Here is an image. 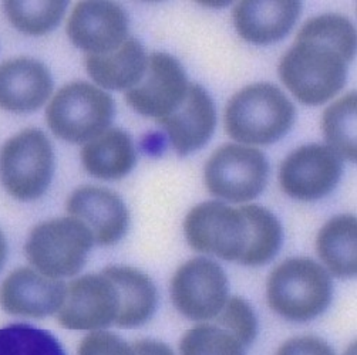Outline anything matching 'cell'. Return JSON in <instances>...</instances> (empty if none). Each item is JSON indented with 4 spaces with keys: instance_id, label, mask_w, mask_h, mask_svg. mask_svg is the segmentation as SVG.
Masks as SVG:
<instances>
[{
    "instance_id": "ffe728a7",
    "label": "cell",
    "mask_w": 357,
    "mask_h": 355,
    "mask_svg": "<svg viewBox=\"0 0 357 355\" xmlns=\"http://www.w3.org/2000/svg\"><path fill=\"white\" fill-rule=\"evenodd\" d=\"M147 54L141 43L128 38L117 49L104 54H87L86 68L90 77L107 90H130L147 67Z\"/></svg>"
},
{
    "instance_id": "9c48e42d",
    "label": "cell",
    "mask_w": 357,
    "mask_h": 355,
    "mask_svg": "<svg viewBox=\"0 0 357 355\" xmlns=\"http://www.w3.org/2000/svg\"><path fill=\"white\" fill-rule=\"evenodd\" d=\"M171 300L175 308L192 322L217 318L229 299L224 269L206 258H195L180 266L171 278Z\"/></svg>"
},
{
    "instance_id": "44dd1931",
    "label": "cell",
    "mask_w": 357,
    "mask_h": 355,
    "mask_svg": "<svg viewBox=\"0 0 357 355\" xmlns=\"http://www.w3.org/2000/svg\"><path fill=\"white\" fill-rule=\"evenodd\" d=\"M137 161L130 134L120 128L107 129L82 150L84 169L98 180H120L131 172Z\"/></svg>"
},
{
    "instance_id": "2e32d148",
    "label": "cell",
    "mask_w": 357,
    "mask_h": 355,
    "mask_svg": "<svg viewBox=\"0 0 357 355\" xmlns=\"http://www.w3.org/2000/svg\"><path fill=\"white\" fill-rule=\"evenodd\" d=\"M158 123L165 128L174 150L180 155H188L202 148L212 136L217 110L205 88L190 83L181 105Z\"/></svg>"
},
{
    "instance_id": "4fadbf2b",
    "label": "cell",
    "mask_w": 357,
    "mask_h": 355,
    "mask_svg": "<svg viewBox=\"0 0 357 355\" xmlns=\"http://www.w3.org/2000/svg\"><path fill=\"white\" fill-rule=\"evenodd\" d=\"M67 36L87 54H104L128 39V16L113 2H80L67 22Z\"/></svg>"
},
{
    "instance_id": "7a4b0ae2",
    "label": "cell",
    "mask_w": 357,
    "mask_h": 355,
    "mask_svg": "<svg viewBox=\"0 0 357 355\" xmlns=\"http://www.w3.org/2000/svg\"><path fill=\"white\" fill-rule=\"evenodd\" d=\"M294 121V104L271 83L242 88L229 100L225 110L227 132L242 144H272L291 129Z\"/></svg>"
},
{
    "instance_id": "f1b7e54d",
    "label": "cell",
    "mask_w": 357,
    "mask_h": 355,
    "mask_svg": "<svg viewBox=\"0 0 357 355\" xmlns=\"http://www.w3.org/2000/svg\"><path fill=\"white\" fill-rule=\"evenodd\" d=\"M77 355H134L132 345L121 337L107 333L93 331L84 337L79 345Z\"/></svg>"
},
{
    "instance_id": "277c9868",
    "label": "cell",
    "mask_w": 357,
    "mask_h": 355,
    "mask_svg": "<svg viewBox=\"0 0 357 355\" xmlns=\"http://www.w3.org/2000/svg\"><path fill=\"white\" fill-rule=\"evenodd\" d=\"M94 244L87 228L67 216L34 226L26 240L24 253L31 266L52 278L76 276Z\"/></svg>"
},
{
    "instance_id": "4dcf8cb0",
    "label": "cell",
    "mask_w": 357,
    "mask_h": 355,
    "mask_svg": "<svg viewBox=\"0 0 357 355\" xmlns=\"http://www.w3.org/2000/svg\"><path fill=\"white\" fill-rule=\"evenodd\" d=\"M134 355H174L172 349L155 340H141L132 344Z\"/></svg>"
},
{
    "instance_id": "e0dca14e",
    "label": "cell",
    "mask_w": 357,
    "mask_h": 355,
    "mask_svg": "<svg viewBox=\"0 0 357 355\" xmlns=\"http://www.w3.org/2000/svg\"><path fill=\"white\" fill-rule=\"evenodd\" d=\"M53 91L49 68L33 58H12L0 64V106L13 113L39 110Z\"/></svg>"
},
{
    "instance_id": "d4e9b609",
    "label": "cell",
    "mask_w": 357,
    "mask_h": 355,
    "mask_svg": "<svg viewBox=\"0 0 357 355\" xmlns=\"http://www.w3.org/2000/svg\"><path fill=\"white\" fill-rule=\"evenodd\" d=\"M67 8L63 0L45 2H5V12L10 23L20 31L31 36H42L52 31L61 20Z\"/></svg>"
},
{
    "instance_id": "1f68e13d",
    "label": "cell",
    "mask_w": 357,
    "mask_h": 355,
    "mask_svg": "<svg viewBox=\"0 0 357 355\" xmlns=\"http://www.w3.org/2000/svg\"><path fill=\"white\" fill-rule=\"evenodd\" d=\"M6 253H8V246H6V240L3 233L0 232V269H2L5 259H6Z\"/></svg>"
},
{
    "instance_id": "484cf974",
    "label": "cell",
    "mask_w": 357,
    "mask_h": 355,
    "mask_svg": "<svg viewBox=\"0 0 357 355\" xmlns=\"http://www.w3.org/2000/svg\"><path fill=\"white\" fill-rule=\"evenodd\" d=\"M0 355H66V352L52 333L19 323L0 329Z\"/></svg>"
},
{
    "instance_id": "7c38bea8",
    "label": "cell",
    "mask_w": 357,
    "mask_h": 355,
    "mask_svg": "<svg viewBox=\"0 0 357 355\" xmlns=\"http://www.w3.org/2000/svg\"><path fill=\"white\" fill-rule=\"evenodd\" d=\"M343 172L342 158L329 147L310 144L301 147L283 159L279 182L294 199L316 200L329 195Z\"/></svg>"
},
{
    "instance_id": "ba28073f",
    "label": "cell",
    "mask_w": 357,
    "mask_h": 355,
    "mask_svg": "<svg viewBox=\"0 0 357 355\" xmlns=\"http://www.w3.org/2000/svg\"><path fill=\"white\" fill-rule=\"evenodd\" d=\"M268 172V161L259 150L228 144L211 155L204 175L205 185L212 195L242 203L262 194Z\"/></svg>"
},
{
    "instance_id": "603a6c76",
    "label": "cell",
    "mask_w": 357,
    "mask_h": 355,
    "mask_svg": "<svg viewBox=\"0 0 357 355\" xmlns=\"http://www.w3.org/2000/svg\"><path fill=\"white\" fill-rule=\"evenodd\" d=\"M241 210L248 223V243L239 263L262 266L272 260L280 248L283 239L280 222L271 210L259 205H245Z\"/></svg>"
},
{
    "instance_id": "5bb4252c",
    "label": "cell",
    "mask_w": 357,
    "mask_h": 355,
    "mask_svg": "<svg viewBox=\"0 0 357 355\" xmlns=\"http://www.w3.org/2000/svg\"><path fill=\"white\" fill-rule=\"evenodd\" d=\"M67 212L82 222L94 243L112 246L128 230L130 213L123 199L110 189L82 187L67 199Z\"/></svg>"
},
{
    "instance_id": "6da1fadb",
    "label": "cell",
    "mask_w": 357,
    "mask_h": 355,
    "mask_svg": "<svg viewBox=\"0 0 357 355\" xmlns=\"http://www.w3.org/2000/svg\"><path fill=\"white\" fill-rule=\"evenodd\" d=\"M356 53V30L340 15H320L299 30L294 46L279 63V76L303 104L320 105L344 86Z\"/></svg>"
},
{
    "instance_id": "8fae6325",
    "label": "cell",
    "mask_w": 357,
    "mask_h": 355,
    "mask_svg": "<svg viewBox=\"0 0 357 355\" xmlns=\"http://www.w3.org/2000/svg\"><path fill=\"white\" fill-rule=\"evenodd\" d=\"M188 86L180 61L167 53H153L147 58L144 76L126 91L124 97L138 114L161 121L181 105Z\"/></svg>"
},
{
    "instance_id": "83f0119b",
    "label": "cell",
    "mask_w": 357,
    "mask_h": 355,
    "mask_svg": "<svg viewBox=\"0 0 357 355\" xmlns=\"http://www.w3.org/2000/svg\"><path fill=\"white\" fill-rule=\"evenodd\" d=\"M218 326L231 333L243 347L252 344L258 334V320L252 307L241 297L227 300L218 314Z\"/></svg>"
},
{
    "instance_id": "ac0fdd59",
    "label": "cell",
    "mask_w": 357,
    "mask_h": 355,
    "mask_svg": "<svg viewBox=\"0 0 357 355\" xmlns=\"http://www.w3.org/2000/svg\"><path fill=\"white\" fill-rule=\"evenodd\" d=\"M302 5L295 0H245L234 9L241 38L254 45L282 40L298 22Z\"/></svg>"
},
{
    "instance_id": "5b68a950",
    "label": "cell",
    "mask_w": 357,
    "mask_h": 355,
    "mask_svg": "<svg viewBox=\"0 0 357 355\" xmlns=\"http://www.w3.org/2000/svg\"><path fill=\"white\" fill-rule=\"evenodd\" d=\"M114 101L101 88L76 81L64 86L50 101L46 121L52 132L73 144H83L107 131Z\"/></svg>"
},
{
    "instance_id": "7402d4cb",
    "label": "cell",
    "mask_w": 357,
    "mask_h": 355,
    "mask_svg": "<svg viewBox=\"0 0 357 355\" xmlns=\"http://www.w3.org/2000/svg\"><path fill=\"white\" fill-rule=\"evenodd\" d=\"M319 258L331 273L342 278L357 274V219L340 215L328 221L316 237Z\"/></svg>"
},
{
    "instance_id": "8992f818",
    "label": "cell",
    "mask_w": 357,
    "mask_h": 355,
    "mask_svg": "<svg viewBox=\"0 0 357 355\" xmlns=\"http://www.w3.org/2000/svg\"><path fill=\"white\" fill-rule=\"evenodd\" d=\"M53 171V147L40 129H23L0 150V181L19 200L40 198L52 182Z\"/></svg>"
},
{
    "instance_id": "30bf717a",
    "label": "cell",
    "mask_w": 357,
    "mask_h": 355,
    "mask_svg": "<svg viewBox=\"0 0 357 355\" xmlns=\"http://www.w3.org/2000/svg\"><path fill=\"white\" fill-rule=\"evenodd\" d=\"M119 294L114 283L102 271L84 274L66 286V296L57 313L61 327L75 331H102L116 324Z\"/></svg>"
},
{
    "instance_id": "4316f807",
    "label": "cell",
    "mask_w": 357,
    "mask_h": 355,
    "mask_svg": "<svg viewBox=\"0 0 357 355\" xmlns=\"http://www.w3.org/2000/svg\"><path fill=\"white\" fill-rule=\"evenodd\" d=\"M181 355H245L243 345L225 329L201 324L188 330L180 342Z\"/></svg>"
},
{
    "instance_id": "cb8c5ba5",
    "label": "cell",
    "mask_w": 357,
    "mask_h": 355,
    "mask_svg": "<svg viewBox=\"0 0 357 355\" xmlns=\"http://www.w3.org/2000/svg\"><path fill=\"white\" fill-rule=\"evenodd\" d=\"M356 114L357 94L354 91L328 106L322 118L324 134L329 144L328 147L340 158L354 162L357 159Z\"/></svg>"
},
{
    "instance_id": "f546056e",
    "label": "cell",
    "mask_w": 357,
    "mask_h": 355,
    "mask_svg": "<svg viewBox=\"0 0 357 355\" xmlns=\"http://www.w3.org/2000/svg\"><path fill=\"white\" fill-rule=\"evenodd\" d=\"M275 355H335L332 347L314 336H301L283 342Z\"/></svg>"
},
{
    "instance_id": "9a60e30c",
    "label": "cell",
    "mask_w": 357,
    "mask_h": 355,
    "mask_svg": "<svg viewBox=\"0 0 357 355\" xmlns=\"http://www.w3.org/2000/svg\"><path fill=\"white\" fill-rule=\"evenodd\" d=\"M66 296V284L38 270L20 267L0 286V306L13 315L45 318L57 314Z\"/></svg>"
},
{
    "instance_id": "3957f363",
    "label": "cell",
    "mask_w": 357,
    "mask_h": 355,
    "mask_svg": "<svg viewBox=\"0 0 357 355\" xmlns=\"http://www.w3.org/2000/svg\"><path fill=\"white\" fill-rule=\"evenodd\" d=\"M332 296L331 274L307 258L282 262L272 270L266 283L271 308L295 323H305L322 314L329 307Z\"/></svg>"
},
{
    "instance_id": "52a82bcc",
    "label": "cell",
    "mask_w": 357,
    "mask_h": 355,
    "mask_svg": "<svg viewBox=\"0 0 357 355\" xmlns=\"http://www.w3.org/2000/svg\"><path fill=\"white\" fill-rule=\"evenodd\" d=\"M184 233L194 251L228 262H238L248 243V223L241 207L208 200L192 207L184 221Z\"/></svg>"
},
{
    "instance_id": "d6a6232c",
    "label": "cell",
    "mask_w": 357,
    "mask_h": 355,
    "mask_svg": "<svg viewBox=\"0 0 357 355\" xmlns=\"http://www.w3.org/2000/svg\"><path fill=\"white\" fill-rule=\"evenodd\" d=\"M344 355H356V342L351 344V345L347 348V351L344 352Z\"/></svg>"
},
{
    "instance_id": "d6986e66",
    "label": "cell",
    "mask_w": 357,
    "mask_h": 355,
    "mask_svg": "<svg viewBox=\"0 0 357 355\" xmlns=\"http://www.w3.org/2000/svg\"><path fill=\"white\" fill-rule=\"evenodd\" d=\"M117 289L119 315L116 326L135 329L153 317L158 294L153 280L138 269L130 266H109L102 270Z\"/></svg>"
}]
</instances>
